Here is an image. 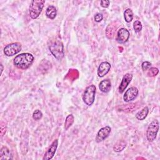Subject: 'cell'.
Instances as JSON below:
<instances>
[{
  "instance_id": "cell-1",
  "label": "cell",
  "mask_w": 160,
  "mask_h": 160,
  "mask_svg": "<svg viewBox=\"0 0 160 160\" xmlns=\"http://www.w3.org/2000/svg\"><path fill=\"white\" fill-rule=\"evenodd\" d=\"M34 59V58L31 54L24 52L17 55L14 58L13 63L19 69H26L32 64Z\"/></svg>"
},
{
  "instance_id": "cell-2",
  "label": "cell",
  "mask_w": 160,
  "mask_h": 160,
  "mask_svg": "<svg viewBox=\"0 0 160 160\" xmlns=\"http://www.w3.org/2000/svg\"><path fill=\"white\" fill-rule=\"evenodd\" d=\"M49 49L52 55L58 61L62 60L64 58V46L61 41L56 40L49 45Z\"/></svg>"
},
{
  "instance_id": "cell-3",
  "label": "cell",
  "mask_w": 160,
  "mask_h": 160,
  "mask_svg": "<svg viewBox=\"0 0 160 160\" xmlns=\"http://www.w3.org/2000/svg\"><path fill=\"white\" fill-rule=\"evenodd\" d=\"M45 3L44 0H34L29 6V16L32 19H36L41 13Z\"/></svg>"
},
{
  "instance_id": "cell-4",
  "label": "cell",
  "mask_w": 160,
  "mask_h": 160,
  "mask_svg": "<svg viewBox=\"0 0 160 160\" xmlns=\"http://www.w3.org/2000/svg\"><path fill=\"white\" fill-rule=\"evenodd\" d=\"M96 90L94 85H90L85 89L82 94V100L86 105L91 106L93 104L95 99Z\"/></svg>"
},
{
  "instance_id": "cell-5",
  "label": "cell",
  "mask_w": 160,
  "mask_h": 160,
  "mask_svg": "<svg viewBox=\"0 0 160 160\" xmlns=\"http://www.w3.org/2000/svg\"><path fill=\"white\" fill-rule=\"evenodd\" d=\"M159 126V122L157 119L153 120L148 126L146 131V138L149 142H152L156 138Z\"/></svg>"
},
{
  "instance_id": "cell-6",
  "label": "cell",
  "mask_w": 160,
  "mask_h": 160,
  "mask_svg": "<svg viewBox=\"0 0 160 160\" xmlns=\"http://www.w3.org/2000/svg\"><path fill=\"white\" fill-rule=\"evenodd\" d=\"M21 48V44L19 42L11 43L4 47V53L7 56H12L19 52Z\"/></svg>"
},
{
  "instance_id": "cell-7",
  "label": "cell",
  "mask_w": 160,
  "mask_h": 160,
  "mask_svg": "<svg viewBox=\"0 0 160 160\" xmlns=\"http://www.w3.org/2000/svg\"><path fill=\"white\" fill-rule=\"evenodd\" d=\"M139 91L136 87H131L126 91L123 96V99L125 102H128L133 101L138 95Z\"/></svg>"
},
{
  "instance_id": "cell-8",
  "label": "cell",
  "mask_w": 160,
  "mask_h": 160,
  "mask_svg": "<svg viewBox=\"0 0 160 160\" xmlns=\"http://www.w3.org/2000/svg\"><path fill=\"white\" fill-rule=\"evenodd\" d=\"M58 139L54 140L53 142L50 145V146L49 147V148L48 149V150L46 151V152H45V154H44V155L42 158V159L43 160L51 159L55 154L57 148H58Z\"/></svg>"
},
{
  "instance_id": "cell-9",
  "label": "cell",
  "mask_w": 160,
  "mask_h": 160,
  "mask_svg": "<svg viewBox=\"0 0 160 160\" xmlns=\"http://www.w3.org/2000/svg\"><path fill=\"white\" fill-rule=\"evenodd\" d=\"M129 32L126 28H121L118 30L116 36V41L119 44H123L128 41L129 38Z\"/></svg>"
},
{
  "instance_id": "cell-10",
  "label": "cell",
  "mask_w": 160,
  "mask_h": 160,
  "mask_svg": "<svg viewBox=\"0 0 160 160\" xmlns=\"http://www.w3.org/2000/svg\"><path fill=\"white\" fill-rule=\"evenodd\" d=\"M111 128L109 126H106L101 128L97 133L96 137V141L97 142H100L104 141L110 134Z\"/></svg>"
},
{
  "instance_id": "cell-11",
  "label": "cell",
  "mask_w": 160,
  "mask_h": 160,
  "mask_svg": "<svg viewBox=\"0 0 160 160\" xmlns=\"http://www.w3.org/2000/svg\"><path fill=\"white\" fill-rule=\"evenodd\" d=\"M111 64L107 61H104V62H102L98 69V75L99 77L102 78L103 76H104L105 75H106L110 69H111Z\"/></svg>"
},
{
  "instance_id": "cell-12",
  "label": "cell",
  "mask_w": 160,
  "mask_h": 160,
  "mask_svg": "<svg viewBox=\"0 0 160 160\" xmlns=\"http://www.w3.org/2000/svg\"><path fill=\"white\" fill-rule=\"evenodd\" d=\"M132 79V75L129 73H127L123 76L120 83V85L119 86V92L120 93H122L125 91L129 84L131 82Z\"/></svg>"
},
{
  "instance_id": "cell-13",
  "label": "cell",
  "mask_w": 160,
  "mask_h": 160,
  "mask_svg": "<svg viewBox=\"0 0 160 160\" xmlns=\"http://www.w3.org/2000/svg\"><path fill=\"white\" fill-rule=\"evenodd\" d=\"M12 154L10 150L6 146L1 148L0 150V159L1 160H9L12 159Z\"/></svg>"
},
{
  "instance_id": "cell-14",
  "label": "cell",
  "mask_w": 160,
  "mask_h": 160,
  "mask_svg": "<svg viewBox=\"0 0 160 160\" xmlns=\"http://www.w3.org/2000/svg\"><path fill=\"white\" fill-rule=\"evenodd\" d=\"M111 88V82L109 79H104L100 82L99 88L102 92H108L110 91Z\"/></svg>"
},
{
  "instance_id": "cell-15",
  "label": "cell",
  "mask_w": 160,
  "mask_h": 160,
  "mask_svg": "<svg viewBox=\"0 0 160 160\" xmlns=\"http://www.w3.org/2000/svg\"><path fill=\"white\" fill-rule=\"evenodd\" d=\"M56 14H57V10L55 6L52 5H50L47 8L46 11V15L47 18L51 19H54L56 18Z\"/></svg>"
},
{
  "instance_id": "cell-16",
  "label": "cell",
  "mask_w": 160,
  "mask_h": 160,
  "mask_svg": "<svg viewBox=\"0 0 160 160\" xmlns=\"http://www.w3.org/2000/svg\"><path fill=\"white\" fill-rule=\"evenodd\" d=\"M148 112H149V108L148 106H145L136 114V118L137 119L140 121L144 120L148 116Z\"/></svg>"
},
{
  "instance_id": "cell-17",
  "label": "cell",
  "mask_w": 160,
  "mask_h": 160,
  "mask_svg": "<svg viewBox=\"0 0 160 160\" xmlns=\"http://www.w3.org/2000/svg\"><path fill=\"white\" fill-rule=\"evenodd\" d=\"M126 142L123 140H120L114 144L113 147V150L115 152H118L122 151L126 148Z\"/></svg>"
},
{
  "instance_id": "cell-18",
  "label": "cell",
  "mask_w": 160,
  "mask_h": 160,
  "mask_svg": "<svg viewBox=\"0 0 160 160\" xmlns=\"http://www.w3.org/2000/svg\"><path fill=\"white\" fill-rule=\"evenodd\" d=\"M74 121V118L72 114H69L65 120L64 122V129L65 130H68L73 124Z\"/></svg>"
},
{
  "instance_id": "cell-19",
  "label": "cell",
  "mask_w": 160,
  "mask_h": 160,
  "mask_svg": "<svg viewBox=\"0 0 160 160\" xmlns=\"http://www.w3.org/2000/svg\"><path fill=\"white\" fill-rule=\"evenodd\" d=\"M124 18L125 21L127 22H130L133 19V12L132 10L129 8H128L125 10L124 12Z\"/></svg>"
},
{
  "instance_id": "cell-20",
  "label": "cell",
  "mask_w": 160,
  "mask_h": 160,
  "mask_svg": "<svg viewBox=\"0 0 160 160\" xmlns=\"http://www.w3.org/2000/svg\"><path fill=\"white\" fill-rule=\"evenodd\" d=\"M42 117V112L39 110V109H36L33 112L32 114V118L36 120V121H38L40 120Z\"/></svg>"
},
{
  "instance_id": "cell-21",
  "label": "cell",
  "mask_w": 160,
  "mask_h": 160,
  "mask_svg": "<svg viewBox=\"0 0 160 160\" xmlns=\"http://www.w3.org/2000/svg\"><path fill=\"white\" fill-rule=\"evenodd\" d=\"M133 28H134V30L136 32H140L142 30V28L141 22L139 21H136L133 23Z\"/></svg>"
},
{
  "instance_id": "cell-22",
  "label": "cell",
  "mask_w": 160,
  "mask_h": 160,
  "mask_svg": "<svg viewBox=\"0 0 160 160\" xmlns=\"http://www.w3.org/2000/svg\"><path fill=\"white\" fill-rule=\"evenodd\" d=\"M159 72V70L158 68H150L148 69V71L147 72V74L148 75V76L150 77H154L155 76H156Z\"/></svg>"
},
{
  "instance_id": "cell-23",
  "label": "cell",
  "mask_w": 160,
  "mask_h": 160,
  "mask_svg": "<svg viewBox=\"0 0 160 160\" xmlns=\"http://www.w3.org/2000/svg\"><path fill=\"white\" fill-rule=\"evenodd\" d=\"M106 36L109 38V39H111L112 37V34H113V30H112V26L109 24L108 26V27L106 28Z\"/></svg>"
},
{
  "instance_id": "cell-24",
  "label": "cell",
  "mask_w": 160,
  "mask_h": 160,
  "mask_svg": "<svg viewBox=\"0 0 160 160\" xmlns=\"http://www.w3.org/2000/svg\"><path fill=\"white\" fill-rule=\"evenodd\" d=\"M151 63L149 61H144L141 64L142 69L143 71L148 70L151 68Z\"/></svg>"
},
{
  "instance_id": "cell-25",
  "label": "cell",
  "mask_w": 160,
  "mask_h": 160,
  "mask_svg": "<svg viewBox=\"0 0 160 160\" xmlns=\"http://www.w3.org/2000/svg\"><path fill=\"white\" fill-rule=\"evenodd\" d=\"M6 132V124L3 122H1V137H2Z\"/></svg>"
},
{
  "instance_id": "cell-26",
  "label": "cell",
  "mask_w": 160,
  "mask_h": 160,
  "mask_svg": "<svg viewBox=\"0 0 160 160\" xmlns=\"http://www.w3.org/2000/svg\"><path fill=\"white\" fill-rule=\"evenodd\" d=\"M103 18V16L102 14L101 13H97L95 16H94V21L97 22H99L102 20Z\"/></svg>"
},
{
  "instance_id": "cell-27",
  "label": "cell",
  "mask_w": 160,
  "mask_h": 160,
  "mask_svg": "<svg viewBox=\"0 0 160 160\" xmlns=\"http://www.w3.org/2000/svg\"><path fill=\"white\" fill-rule=\"evenodd\" d=\"M100 3H101V6L102 8H106L109 6V5L110 4V1L108 0H102L100 1Z\"/></svg>"
},
{
  "instance_id": "cell-28",
  "label": "cell",
  "mask_w": 160,
  "mask_h": 160,
  "mask_svg": "<svg viewBox=\"0 0 160 160\" xmlns=\"http://www.w3.org/2000/svg\"><path fill=\"white\" fill-rule=\"evenodd\" d=\"M0 66H1V74L2 72V71H3V66H2V64H1Z\"/></svg>"
}]
</instances>
